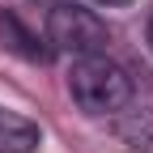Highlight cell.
Segmentation results:
<instances>
[{"instance_id":"obj_1","label":"cell","mask_w":153,"mask_h":153,"mask_svg":"<svg viewBox=\"0 0 153 153\" xmlns=\"http://www.w3.org/2000/svg\"><path fill=\"white\" fill-rule=\"evenodd\" d=\"M68 94L81 115L102 119V115H119L132 102V76L123 64H115L111 55H85L72 60L68 72Z\"/></svg>"},{"instance_id":"obj_4","label":"cell","mask_w":153,"mask_h":153,"mask_svg":"<svg viewBox=\"0 0 153 153\" xmlns=\"http://www.w3.org/2000/svg\"><path fill=\"white\" fill-rule=\"evenodd\" d=\"M43 145L38 123H30L26 115H13L0 106V153H34Z\"/></svg>"},{"instance_id":"obj_2","label":"cell","mask_w":153,"mask_h":153,"mask_svg":"<svg viewBox=\"0 0 153 153\" xmlns=\"http://www.w3.org/2000/svg\"><path fill=\"white\" fill-rule=\"evenodd\" d=\"M47 43L55 55H68V60H85V55H106L111 30L94 9L60 0V4L47 9Z\"/></svg>"},{"instance_id":"obj_7","label":"cell","mask_w":153,"mask_h":153,"mask_svg":"<svg viewBox=\"0 0 153 153\" xmlns=\"http://www.w3.org/2000/svg\"><path fill=\"white\" fill-rule=\"evenodd\" d=\"M34 4H47V9H51V4H60V0H34Z\"/></svg>"},{"instance_id":"obj_5","label":"cell","mask_w":153,"mask_h":153,"mask_svg":"<svg viewBox=\"0 0 153 153\" xmlns=\"http://www.w3.org/2000/svg\"><path fill=\"white\" fill-rule=\"evenodd\" d=\"M98 4H106V9H123V4H132V0H98Z\"/></svg>"},{"instance_id":"obj_3","label":"cell","mask_w":153,"mask_h":153,"mask_svg":"<svg viewBox=\"0 0 153 153\" xmlns=\"http://www.w3.org/2000/svg\"><path fill=\"white\" fill-rule=\"evenodd\" d=\"M0 38H4V47L13 55H22L30 64H47V55H51V47H43L47 38H38L17 13H0Z\"/></svg>"},{"instance_id":"obj_6","label":"cell","mask_w":153,"mask_h":153,"mask_svg":"<svg viewBox=\"0 0 153 153\" xmlns=\"http://www.w3.org/2000/svg\"><path fill=\"white\" fill-rule=\"evenodd\" d=\"M145 38H149V51H153V17H149V30H145Z\"/></svg>"}]
</instances>
